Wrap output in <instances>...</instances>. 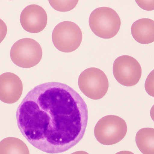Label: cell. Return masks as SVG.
<instances>
[{
    "label": "cell",
    "instance_id": "cell-1",
    "mask_svg": "<svg viewBox=\"0 0 154 154\" xmlns=\"http://www.w3.org/2000/svg\"><path fill=\"white\" fill-rule=\"evenodd\" d=\"M16 117L19 129L31 145L56 154L67 150L82 138L88 113L84 100L74 89L51 82L28 93L17 109Z\"/></svg>",
    "mask_w": 154,
    "mask_h": 154
},
{
    "label": "cell",
    "instance_id": "cell-2",
    "mask_svg": "<svg viewBox=\"0 0 154 154\" xmlns=\"http://www.w3.org/2000/svg\"><path fill=\"white\" fill-rule=\"evenodd\" d=\"M89 23L96 35L102 38L109 39L118 33L121 22L119 15L114 10L109 7H101L91 13Z\"/></svg>",
    "mask_w": 154,
    "mask_h": 154
},
{
    "label": "cell",
    "instance_id": "cell-3",
    "mask_svg": "<svg viewBox=\"0 0 154 154\" xmlns=\"http://www.w3.org/2000/svg\"><path fill=\"white\" fill-rule=\"evenodd\" d=\"M127 131L125 121L114 115H108L100 119L94 129V134L97 140L106 145L116 144L122 140Z\"/></svg>",
    "mask_w": 154,
    "mask_h": 154
},
{
    "label": "cell",
    "instance_id": "cell-4",
    "mask_svg": "<svg viewBox=\"0 0 154 154\" xmlns=\"http://www.w3.org/2000/svg\"><path fill=\"white\" fill-rule=\"evenodd\" d=\"M41 46L35 40L31 38L20 39L13 45L10 51L12 61L20 67L27 68L37 65L42 57Z\"/></svg>",
    "mask_w": 154,
    "mask_h": 154
},
{
    "label": "cell",
    "instance_id": "cell-5",
    "mask_svg": "<svg viewBox=\"0 0 154 154\" xmlns=\"http://www.w3.org/2000/svg\"><path fill=\"white\" fill-rule=\"evenodd\" d=\"M78 84L86 96L94 100L100 99L105 95L109 85L105 73L95 67L89 68L83 71L79 76Z\"/></svg>",
    "mask_w": 154,
    "mask_h": 154
},
{
    "label": "cell",
    "instance_id": "cell-6",
    "mask_svg": "<svg viewBox=\"0 0 154 154\" xmlns=\"http://www.w3.org/2000/svg\"><path fill=\"white\" fill-rule=\"evenodd\" d=\"M52 40L55 47L63 52H72L80 46L82 38V32L74 23L64 21L60 23L54 29Z\"/></svg>",
    "mask_w": 154,
    "mask_h": 154
},
{
    "label": "cell",
    "instance_id": "cell-7",
    "mask_svg": "<svg viewBox=\"0 0 154 154\" xmlns=\"http://www.w3.org/2000/svg\"><path fill=\"white\" fill-rule=\"evenodd\" d=\"M113 72L116 80L121 84L126 86L136 85L142 74L141 66L138 61L131 56L124 55L114 61Z\"/></svg>",
    "mask_w": 154,
    "mask_h": 154
},
{
    "label": "cell",
    "instance_id": "cell-8",
    "mask_svg": "<svg viewBox=\"0 0 154 154\" xmlns=\"http://www.w3.org/2000/svg\"><path fill=\"white\" fill-rule=\"evenodd\" d=\"M47 15L42 7L37 5H31L22 11L20 21L23 28L31 33H37L42 31L47 23Z\"/></svg>",
    "mask_w": 154,
    "mask_h": 154
},
{
    "label": "cell",
    "instance_id": "cell-9",
    "mask_svg": "<svg viewBox=\"0 0 154 154\" xmlns=\"http://www.w3.org/2000/svg\"><path fill=\"white\" fill-rule=\"evenodd\" d=\"M23 91L22 82L16 75L6 72L0 75V100L12 104L20 98Z\"/></svg>",
    "mask_w": 154,
    "mask_h": 154
},
{
    "label": "cell",
    "instance_id": "cell-10",
    "mask_svg": "<svg viewBox=\"0 0 154 154\" xmlns=\"http://www.w3.org/2000/svg\"><path fill=\"white\" fill-rule=\"evenodd\" d=\"M131 32L138 43L143 44L152 43L154 41V21L147 18L139 19L132 24Z\"/></svg>",
    "mask_w": 154,
    "mask_h": 154
},
{
    "label": "cell",
    "instance_id": "cell-11",
    "mask_svg": "<svg viewBox=\"0 0 154 154\" xmlns=\"http://www.w3.org/2000/svg\"><path fill=\"white\" fill-rule=\"evenodd\" d=\"M135 141L138 149L143 154H154V129L145 128L137 133Z\"/></svg>",
    "mask_w": 154,
    "mask_h": 154
},
{
    "label": "cell",
    "instance_id": "cell-12",
    "mask_svg": "<svg viewBox=\"0 0 154 154\" xmlns=\"http://www.w3.org/2000/svg\"><path fill=\"white\" fill-rule=\"evenodd\" d=\"M0 154H29L26 144L19 138H5L0 142Z\"/></svg>",
    "mask_w": 154,
    "mask_h": 154
},
{
    "label": "cell",
    "instance_id": "cell-13",
    "mask_svg": "<svg viewBox=\"0 0 154 154\" xmlns=\"http://www.w3.org/2000/svg\"><path fill=\"white\" fill-rule=\"evenodd\" d=\"M78 0H48L51 6L55 10L60 12L69 11L73 9L77 5Z\"/></svg>",
    "mask_w": 154,
    "mask_h": 154
},
{
    "label": "cell",
    "instance_id": "cell-14",
    "mask_svg": "<svg viewBox=\"0 0 154 154\" xmlns=\"http://www.w3.org/2000/svg\"><path fill=\"white\" fill-rule=\"evenodd\" d=\"M153 70L148 76L145 82V86L146 91L150 96L154 97Z\"/></svg>",
    "mask_w": 154,
    "mask_h": 154
},
{
    "label": "cell",
    "instance_id": "cell-15",
    "mask_svg": "<svg viewBox=\"0 0 154 154\" xmlns=\"http://www.w3.org/2000/svg\"><path fill=\"white\" fill-rule=\"evenodd\" d=\"M152 1L136 0L137 4L142 8L147 11H151L154 9V1Z\"/></svg>",
    "mask_w": 154,
    "mask_h": 154
},
{
    "label": "cell",
    "instance_id": "cell-16",
    "mask_svg": "<svg viewBox=\"0 0 154 154\" xmlns=\"http://www.w3.org/2000/svg\"><path fill=\"white\" fill-rule=\"evenodd\" d=\"M7 32V28L5 23L0 19V44L5 38Z\"/></svg>",
    "mask_w": 154,
    "mask_h": 154
},
{
    "label": "cell",
    "instance_id": "cell-17",
    "mask_svg": "<svg viewBox=\"0 0 154 154\" xmlns=\"http://www.w3.org/2000/svg\"><path fill=\"white\" fill-rule=\"evenodd\" d=\"M116 154H134L131 152L128 151H123L116 153Z\"/></svg>",
    "mask_w": 154,
    "mask_h": 154
},
{
    "label": "cell",
    "instance_id": "cell-18",
    "mask_svg": "<svg viewBox=\"0 0 154 154\" xmlns=\"http://www.w3.org/2000/svg\"><path fill=\"white\" fill-rule=\"evenodd\" d=\"M71 154H89L88 153L86 152L80 151L75 152L72 153Z\"/></svg>",
    "mask_w": 154,
    "mask_h": 154
}]
</instances>
